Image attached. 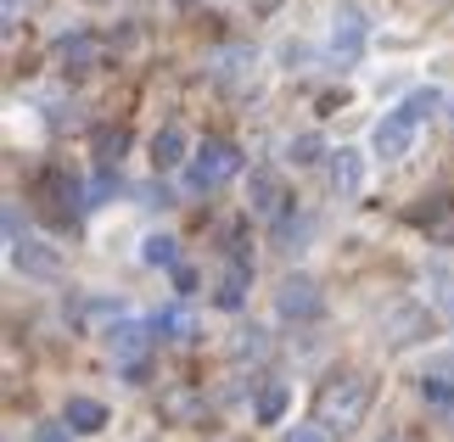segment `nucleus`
Wrapping results in <instances>:
<instances>
[{
	"label": "nucleus",
	"mask_w": 454,
	"mask_h": 442,
	"mask_svg": "<svg viewBox=\"0 0 454 442\" xmlns=\"http://www.w3.org/2000/svg\"><path fill=\"white\" fill-rule=\"evenodd\" d=\"M247 207L253 213H286V202H281V185L270 180V174H247Z\"/></svg>",
	"instance_id": "nucleus-17"
},
{
	"label": "nucleus",
	"mask_w": 454,
	"mask_h": 442,
	"mask_svg": "<svg viewBox=\"0 0 454 442\" xmlns=\"http://www.w3.org/2000/svg\"><path fill=\"white\" fill-rule=\"evenodd\" d=\"M320 308H325V291H320V280H314V275H286L281 286H275V314L292 320V325L320 320Z\"/></svg>",
	"instance_id": "nucleus-5"
},
{
	"label": "nucleus",
	"mask_w": 454,
	"mask_h": 442,
	"mask_svg": "<svg viewBox=\"0 0 454 442\" xmlns=\"http://www.w3.org/2000/svg\"><path fill=\"white\" fill-rule=\"evenodd\" d=\"M141 263H146V269H174V263H180V241L157 229V236L141 241Z\"/></svg>",
	"instance_id": "nucleus-18"
},
{
	"label": "nucleus",
	"mask_w": 454,
	"mask_h": 442,
	"mask_svg": "<svg viewBox=\"0 0 454 442\" xmlns=\"http://www.w3.org/2000/svg\"><path fill=\"white\" fill-rule=\"evenodd\" d=\"M331 62L337 67H354L359 57H364V45H371V17H364L354 0H348V6H337L331 12Z\"/></svg>",
	"instance_id": "nucleus-3"
},
{
	"label": "nucleus",
	"mask_w": 454,
	"mask_h": 442,
	"mask_svg": "<svg viewBox=\"0 0 454 442\" xmlns=\"http://www.w3.org/2000/svg\"><path fill=\"white\" fill-rule=\"evenodd\" d=\"M23 236H28V224H23V213H17V202H6V246L23 241Z\"/></svg>",
	"instance_id": "nucleus-29"
},
{
	"label": "nucleus",
	"mask_w": 454,
	"mask_h": 442,
	"mask_svg": "<svg viewBox=\"0 0 454 442\" xmlns=\"http://www.w3.org/2000/svg\"><path fill=\"white\" fill-rule=\"evenodd\" d=\"M387 442H398V437H387Z\"/></svg>",
	"instance_id": "nucleus-33"
},
{
	"label": "nucleus",
	"mask_w": 454,
	"mask_h": 442,
	"mask_svg": "<svg viewBox=\"0 0 454 442\" xmlns=\"http://www.w3.org/2000/svg\"><path fill=\"white\" fill-rule=\"evenodd\" d=\"M415 129H421V118H415L410 107L381 112V118H376V129H371V151L381 157V163H398V157H410V151H415Z\"/></svg>",
	"instance_id": "nucleus-4"
},
{
	"label": "nucleus",
	"mask_w": 454,
	"mask_h": 442,
	"mask_svg": "<svg viewBox=\"0 0 454 442\" xmlns=\"http://www.w3.org/2000/svg\"><path fill=\"white\" fill-rule=\"evenodd\" d=\"M286 403H292V392H286V381H270L264 392H258V426H281Z\"/></svg>",
	"instance_id": "nucleus-20"
},
{
	"label": "nucleus",
	"mask_w": 454,
	"mask_h": 442,
	"mask_svg": "<svg viewBox=\"0 0 454 442\" xmlns=\"http://www.w3.org/2000/svg\"><path fill=\"white\" fill-rule=\"evenodd\" d=\"M241 174V151L231 146V140H214L207 135L197 151H191V163H185V185L191 190H219V185H231Z\"/></svg>",
	"instance_id": "nucleus-2"
},
{
	"label": "nucleus",
	"mask_w": 454,
	"mask_h": 442,
	"mask_svg": "<svg viewBox=\"0 0 454 442\" xmlns=\"http://www.w3.org/2000/svg\"><path fill=\"white\" fill-rule=\"evenodd\" d=\"M107 197H118V168H101L90 185H84V207H101Z\"/></svg>",
	"instance_id": "nucleus-24"
},
{
	"label": "nucleus",
	"mask_w": 454,
	"mask_h": 442,
	"mask_svg": "<svg viewBox=\"0 0 454 442\" xmlns=\"http://www.w3.org/2000/svg\"><path fill=\"white\" fill-rule=\"evenodd\" d=\"M253 62H258V50H253V45H224V50H219V62H214V74L236 84L241 74H253Z\"/></svg>",
	"instance_id": "nucleus-19"
},
{
	"label": "nucleus",
	"mask_w": 454,
	"mask_h": 442,
	"mask_svg": "<svg viewBox=\"0 0 454 442\" xmlns=\"http://www.w3.org/2000/svg\"><path fill=\"white\" fill-rule=\"evenodd\" d=\"M0 6H6V28L17 23V6H23V0H0Z\"/></svg>",
	"instance_id": "nucleus-31"
},
{
	"label": "nucleus",
	"mask_w": 454,
	"mask_h": 442,
	"mask_svg": "<svg viewBox=\"0 0 454 442\" xmlns=\"http://www.w3.org/2000/svg\"><path fill=\"white\" fill-rule=\"evenodd\" d=\"M286 157H292V163H314V157H320V140H314V135H298V140L286 146Z\"/></svg>",
	"instance_id": "nucleus-27"
},
{
	"label": "nucleus",
	"mask_w": 454,
	"mask_h": 442,
	"mask_svg": "<svg viewBox=\"0 0 454 442\" xmlns=\"http://www.w3.org/2000/svg\"><path fill=\"white\" fill-rule=\"evenodd\" d=\"M264 353H270V336L258 330V325H241L231 336V359H264Z\"/></svg>",
	"instance_id": "nucleus-21"
},
{
	"label": "nucleus",
	"mask_w": 454,
	"mask_h": 442,
	"mask_svg": "<svg viewBox=\"0 0 454 442\" xmlns=\"http://www.w3.org/2000/svg\"><path fill=\"white\" fill-rule=\"evenodd\" d=\"M157 415L168 420V426H202V415H207V403L197 386H185V381H174L157 392Z\"/></svg>",
	"instance_id": "nucleus-6"
},
{
	"label": "nucleus",
	"mask_w": 454,
	"mask_h": 442,
	"mask_svg": "<svg viewBox=\"0 0 454 442\" xmlns=\"http://www.w3.org/2000/svg\"><path fill=\"white\" fill-rule=\"evenodd\" d=\"M432 336V314L421 303H404L387 314V347H410V342H427Z\"/></svg>",
	"instance_id": "nucleus-8"
},
{
	"label": "nucleus",
	"mask_w": 454,
	"mask_h": 442,
	"mask_svg": "<svg viewBox=\"0 0 454 442\" xmlns=\"http://www.w3.org/2000/svg\"><path fill=\"white\" fill-rule=\"evenodd\" d=\"M152 325H157V336H163V342H191V336H197V320H191V308H185V303L157 308V314H152Z\"/></svg>",
	"instance_id": "nucleus-13"
},
{
	"label": "nucleus",
	"mask_w": 454,
	"mask_h": 442,
	"mask_svg": "<svg viewBox=\"0 0 454 442\" xmlns=\"http://www.w3.org/2000/svg\"><path fill=\"white\" fill-rule=\"evenodd\" d=\"M421 398L438 403V409H454V376H427L421 381Z\"/></svg>",
	"instance_id": "nucleus-25"
},
{
	"label": "nucleus",
	"mask_w": 454,
	"mask_h": 442,
	"mask_svg": "<svg viewBox=\"0 0 454 442\" xmlns=\"http://www.w3.org/2000/svg\"><path fill=\"white\" fill-rule=\"evenodd\" d=\"M113 353H118V359H141V353H146V342H157V325H141V320H118L113 330Z\"/></svg>",
	"instance_id": "nucleus-10"
},
{
	"label": "nucleus",
	"mask_w": 454,
	"mask_h": 442,
	"mask_svg": "<svg viewBox=\"0 0 454 442\" xmlns=\"http://www.w3.org/2000/svg\"><path fill=\"white\" fill-rule=\"evenodd\" d=\"M96 57H101V40H96V34H62V40H57V62L67 67V74L96 67Z\"/></svg>",
	"instance_id": "nucleus-9"
},
{
	"label": "nucleus",
	"mask_w": 454,
	"mask_h": 442,
	"mask_svg": "<svg viewBox=\"0 0 454 442\" xmlns=\"http://www.w3.org/2000/svg\"><path fill=\"white\" fill-rule=\"evenodd\" d=\"M247 280H253V263H231V269H224V280H219V291H214V303H219L224 314H236L241 303H247Z\"/></svg>",
	"instance_id": "nucleus-14"
},
{
	"label": "nucleus",
	"mask_w": 454,
	"mask_h": 442,
	"mask_svg": "<svg viewBox=\"0 0 454 442\" xmlns=\"http://www.w3.org/2000/svg\"><path fill=\"white\" fill-rule=\"evenodd\" d=\"M325 180H331V197H359L364 190V151L337 146L331 163H325Z\"/></svg>",
	"instance_id": "nucleus-7"
},
{
	"label": "nucleus",
	"mask_w": 454,
	"mask_h": 442,
	"mask_svg": "<svg viewBox=\"0 0 454 442\" xmlns=\"http://www.w3.org/2000/svg\"><path fill=\"white\" fill-rule=\"evenodd\" d=\"M118 320H124V297H90L79 314V330H113Z\"/></svg>",
	"instance_id": "nucleus-16"
},
{
	"label": "nucleus",
	"mask_w": 454,
	"mask_h": 442,
	"mask_svg": "<svg viewBox=\"0 0 454 442\" xmlns=\"http://www.w3.org/2000/svg\"><path fill=\"white\" fill-rule=\"evenodd\" d=\"M281 442H331V431L320 426V420H314V426H292V431H286Z\"/></svg>",
	"instance_id": "nucleus-28"
},
{
	"label": "nucleus",
	"mask_w": 454,
	"mask_h": 442,
	"mask_svg": "<svg viewBox=\"0 0 454 442\" xmlns=\"http://www.w3.org/2000/svg\"><path fill=\"white\" fill-rule=\"evenodd\" d=\"M449 118H454V101H449Z\"/></svg>",
	"instance_id": "nucleus-32"
},
{
	"label": "nucleus",
	"mask_w": 454,
	"mask_h": 442,
	"mask_svg": "<svg viewBox=\"0 0 454 442\" xmlns=\"http://www.w3.org/2000/svg\"><path fill=\"white\" fill-rule=\"evenodd\" d=\"M124 146H129V129H107L96 140V157H101V168H118V157H124Z\"/></svg>",
	"instance_id": "nucleus-23"
},
{
	"label": "nucleus",
	"mask_w": 454,
	"mask_h": 442,
	"mask_svg": "<svg viewBox=\"0 0 454 442\" xmlns=\"http://www.w3.org/2000/svg\"><path fill=\"white\" fill-rule=\"evenodd\" d=\"M404 107H410L415 118H421V123H427L432 112L443 107V90H438V84H421V90H410V96H404Z\"/></svg>",
	"instance_id": "nucleus-22"
},
{
	"label": "nucleus",
	"mask_w": 454,
	"mask_h": 442,
	"mask_svg": "<svg viewBox=\"0 0 454 442\" xmlns=\"http://www.w3.org/2000/svg\"><path fill=\"white\" fill-rule=\"evenodd\" d=\"M174 163H185V129L180 123H163L152 135V168H174Z\"/></svg>",
	"instance_id": "nucleus-15"
},
{
	"label": "nucleus",
	"mask_w": 454,
	"mask_h": 442,
	"mask_svg": "<svg viewBox=\"0 0 454 442\" xmlns=\"http://www.w3.org/2000/svg\"><path fill=\"white\" fill-rule=\"evenodd\" d=\"M12 263H17L23 275H34V280H51V275H57V252H45V246L34 241V236L12 241Z\"/></svg>",
	"instance_id": "nucleus-11"
},
{
	"label": "nucleus",
	"mask_w": 454,
	"mask_h": 442,
	"mask_svg": "<svg viewBox=\"0 0 454 442\" xmlns=\"http://www.w3.org/2000/svg\"><path fill=\"white\" fill-rule=\"evenodd\" d=\"M62 420H67V426H74L79 437H96L101 426H107V403H96V398H67Z\"/></svg>",
	"instance_id": "nucleus-12"
},
{
	"label": "nucleus",
	"mask_w": 454,
	"mask_h": 442,
	"mask_svg": "<svg viewBox=\"0 0 454 442\" xmlns=\"http://www.w3.org/2000/svg\"><path fill=\"white\" fill-rule=\"evenodd\" d=\"M371 398H376L371 376L342 369V376H331L320 392H314V420H320L331 437H354L364 426V415H371Z\"/></svg>",
	"instance_id": "nucleus-1"
},
{
	"label": "nucleus",
	"mask_w": 454,
	"mask_h": 442,
	"mask_svg": "<svg viewBox=\"0 0 454 442\" xmlns=\"http://www.w3.org/2000/svg\"><path fill=\"white\" fill-rule=\"evenodd\" d=\"M74 437H79V431L67 426V420H45V426L34 431V442H74Z\"/></svg>",
	"instance_id": "nucleus-26"
},
{
	"label": "nucleus",
	"mask_w": 454,
	"mask_h": 442,
	"mask_svg": "<svg viewBox=\"0 0 454 442\" xmlns=\"http://www.w3.org/2000/svg\"><path fill=\"white\" fill-rule=\"evenodd\" d=\"M174 291H180V297H191V291H197V269H185V263H174Z\"/></svg>",
	"instance_id": "nucleus-30"
}]
</instances>
